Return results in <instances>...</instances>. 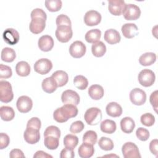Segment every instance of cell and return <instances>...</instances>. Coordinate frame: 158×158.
I'll use <instances>...</instances> for the list:
<instances>
[{"label": "cell", "mask_w": 158, "mask_h": 158, "mask_svg": "<svg viewBox=\"0 0 158 158\" xmlns=\"http://www.w3.org/2000/svg\"><path fill=\"white\" fill-rule=\"evenodd\" d=\"M78 112V109L75 105L66 104L54 110L53 112V118L59 123H64L67 122L69 118L76 117Z\"/></svg>", "instance_id": "6da1fadb"}, {"label": "cell", "mask_w": 158, "mask_h": 158, "mask_svg": "<svg viewBox=\"0 0 158 158\" xmlns=\"http://www.w3.org/2000/svg\"><path fill=\"white\" fill-rule=\"evenodd\" d=\"M84 118L86 122L89 125L98 124L102 119L101 110L98 107H91L88 109L85 114Z\"/></svg>", "instance_id": "7a4b0ae2"}, {"label": "cell", "mask_w": 158, "mask_h": 158, "mask_svg": "<svg viewBox=\"0 0 158 158\" xmlns=\"http://www.w3.org/2000/svg\"><path fill=\"white\" fill-rule=\"evenodd\" d=\"M14 98L11 84L4 80L0 81V101L4 103L10 102Z\"/></svg>", "instance_id": "3957f363"}, {"label": "cell", "mask_w": 158, "mask_h": 158, "mask_svg": "<svg viewBox=\"0 0 158 158\" xmlns=\"http://www.w3.org/2000/svg\"><path fill=\"white\" fill-rule=\"evenodd\" d=\"M138 79L141 85L144 87L152 86L156 80V75L153 71L149 69H143L138 74Z\"/></svg>", "instance_id": "277c9868"}, {"label": "cell", "mask_w": 158, "mask_h": 158, "mask_svg": "<svg viewBox=\"0 0 158 158\" xmlns=\"http://www.w3.org/2000/svg\"><path fill=\"white\" fill-rule=\"evenodd\" d=\"M123 17L127 20H136L140 17V8L134 4H125L123 11Z\"/></svg>", "instance_id": "5b68a950"}, {"label": "cell", "mask_w": 158, "mask_h": 158, "mask_svg": "<svg viewBox=\"0 0 158 158\" xmlns=\"http://www.w3.org/2000/svg\"><path fill=\"white\" fill-rule=\"evenodd\" d=\"M122 152L125 158H140L141 157L138 146L132 142L125 143L122 146Z\"/></svg>", "instance_id": "8992f818"}, {"label": "cell", "mask_w": 158, "mask_h": 158, "mask_svg": "<svg viewBox=\"0 0 158 158\" xmlns=\"http://www.w3.org/2000/svg\"><path fill=\"white\" fill-rule=\"evenodd\" d=\"M55 35L59 41L61 43H67L70 40L73 36V31L72 29V27H57L56 30Z\"/></svg>", "instance_id": "52a82bcc"}, {"label": "cell", "mask_w": 158, "mask_h": 158, "mask_svg": "<svg viewBox=\"0 0 158 158\" xmlns=\"http://www.w3.org/2000/svg\"><path fill=\"white\" fill-rule=\"evenodd\" d=\"M52 68V62L46 58H42L38 60L34 64V70L41 75L48 73Z\"/></svg>", "instance_id": "ba28073f"}, {"label": "cell", "mask_w": 158, "mask_h": 158, "mask_svg": "<svg viewBox=\"0 0 158 158\" xmlns=\"http://www.w3.org/2000/svg\"><path fill=\"white\" fill-rule=\"evenodd\" d=\"M130 99L133 104L141 106L146 101V94L143 89L139 88H135L130 93Z\"/></svg>", "instance_id": "9c48e42d"}, {"label": "cell", "mask_w": 158, "mask_h": 158, "mask_svg": "<svg viewBox=\"0 0 158 158\" xmlns=\"http://www.w3.org/2000/svg\"><path fill=\"white\" fill-rule=\"evenodd\" d=\"M86 51L85 44L81 41L73 42L69 48V53L74 58H80L83 57Z\"/></svg>", "instance_id": "30bf717a"}, {"label": "cell", "mask_w": 158, "mask_h": 158, "mask_svg": "<svg viewBox=\"0 0 158 158\" xmlns=\"http://www.w3.org/2000/svg\"><path fill=\"white\" fill-rule=\"evenodd\" d=\"M62 102L64 104H70L77 106L80 101L79 94L72 89H67L62 92L61 95Z\"/></svg>", "instance_id": "8fae6325"}, {"label": "cell", "mask_w": 158, "mask_h": 158, "mask_svg": "<svg viewBox=\"0 0 158 158\" xmlns=\"http://www.w3.org/2000/svg\"><path fill=\"white\" fill-rule=\"evenodd\" d=\"M16 106L20 112L27 113L32 109L33 101L31 99L27 96H21L18 98Z\"/></svg>", "instance_id": "7c38bea8"}, {"label": "cell", "mask_w": 158, "mask_h": 158, "mask_svg": "<svg viewBox=\"0 0 158 158\" xmlns=\"http://www.w3.org/2000/svg\"><path fill=\"white\" fill-rule=\"evenodd\" d=\"M101 19L102 17L99 12L94 10H90L85 14L84 22L88 26H95L101 22Z\"/></svg>", "instance_id": "4fadbf2b"}, {"label": "cell", "mask_w": 158, "mask_h": 158, "mask_svg": "<svg viewBox=\"0 0 158 158\" xmlns=\"http://www.w3.org/2000/svg\"><path fill=\"white\" fill-rule=\"evenodd\" d=\"M4 41L9 45H14L19 41V33L14 28H9L4 30L2 34Z\"/></svg>", "instance_id": "5bb4252c"}, {"label": "cell", "mask_w": 158, "mask_h": 158, "mask_svg": "<svg viewBox=\"0 0 158 158\" xmlns=\"http://www.w3.org/2000/svg\"><path fill=\"white\" fill-rule=\"evenodd\" d=\"M23 138L27 143L35 144L40 139V131L37 129L27 127L23 133Z\"/></svg>", "instance_id": "9a60e30c"}, {"label": "cell", "mask_w": 158, "mask_h": 158, "mask_svg": "<svg viewBox=\"0 0 158 158\" xmlns=\"http://www.w3.org/2000/svg\"><path fill=\"white\" fill-rule=\"evenodd\" d=\"M108 9L110 14L115 16L120 15L123 11L125 3L122 0H110L108 1Z\"/></svg>", "instance_id": "2e32d148"}, {"label": "cell", "mask_w": 158, "mask_h": 158, "mask_svg": "<svg viewBox=\"0 0 158 158\" xmlns=\"http://www.w3.org/2000/svg\"><path fill=\"white\" fill-rule=\"evenodd\" d=\"M54 42L53 38L48 35L41 36L38 41V46L40 50L44 52L51 51L54 47Z\"/></svg>", "instance_id": "e0dca14e"}, {"label": "cell", "mask_w": 158, "mask_h": 158, "mask_svg": "<svg viewBox=\"0 0 158 158\" xmlns=\"http://www.w3.org/2000/svg\"><path fill=\"white\" fill-rule=\"evenodd\" d=\"M45 27L46 20L40 18L32 19L29 25L30 31L34 34L41 33L44 30Z\"/></svg>", "instance_id": "ac0fdd59"}, {"label": "cell", "mask_w": 158, "mask_h": 158, "mask_svg": "<svg viewBox=\"0 0 158 158\" xmlns=\"http://www.w3.org/2000/svg\"><path fill=\"white\" fill-rule=\"evenodd\" d=\"M123 35L128 39L134 38L138 33V28L136 24L127 23L122 25L121 28Z\"/></svg>", "instance_id": "d6986e66"}, {"label": "cell", "mask_w": 158, "mask_h": 158, "mask_svg": "<svg viewBox=\"0 0 158 158\" xmlns=\"http://www.w3.org/2000/svg\"><path fill=\"white\" fill-rule=\"evenodd\" d=\"M104 38L105 41L109 44H115L120 41L121 37L118 31L115 29L110 28L107 30L104 33Z\"/></svg>", "instance_id": "ffe728a7"}, {"label": "cell", "mask_w": 158, "mask_h": 158, "mask_svg": "<svg viewBox=\"0 0 158 158\" xmlns=\"http://www.w3.org/2000/svg\"><path fill=\"white\" fill-rule=\"evenodd\" d=\"M106 113L112 117H120L122 114V108L121 106L116 102H110L106 106Z\"/></svg>", "instance_id": "44dd1931"}, {"label": "cell", "mask_w": 158, "mask_h": 158, "mask_svg": "<svg viewBox=\"0 0 158 158\" xmlns=\"http://www.w3.org/2000/svg\"><path fill=\"white\" fill-rule=\"evenodd\" d=\"M78 152L79 156L81 158H89L92 157L94 153L93 145L83 142L80 146Z\"/></svg>", "instance_id": "7402d4cb"}, {"label": "cell", "mask_w": 158, "mask_h": 158, "mask_svg": "<svg viewBox=\"0 0 158 158\" xmlns=\"http://www.w3.org/2000/svg\"><path fill=\"white\" fill-rule=\"evenodd\" d=\"M88 93L91 99L94 100H99L104 96V90L102 86L94 84L89 88Z\"/></svg>", "instance_id": "603a6c76"}, {"label": "cell", "mask_w": 158, "mask_h": 158, "mask_svg": "<svg viewBox=\"0 0 158 158\" xmlns=\"http://www.w3.org/2000/svg\"><path fill=\"white\" fill-rule=\"evenodd\" d=\"M51 77L56 82L58 87L65 85L69 80L68 74L64 70H57L52 74Z\"/></svg>", "instance_id": "cb8c5ba5"}, {"label": "cell", "mask_w": 158, "mask_h": 158, "mask_svg": "<svg viewBox=\"0 0 158 158\" xmlns=\"http://www.w3.org/2000/svg\"><path fill=\"white\" fill-rule=\"evenodd\" d=\"M135 127V122L130 117H125L120 121V128L125 133H131Z\"/></svg>", "instance_id": "d4e9b609"}, {"label": "cell", "mask_w": 158, "mask_h": 158, "mask_svg": "<svg viewBox=\"0 0 158 158\" xmlns=\"http://www.w3.org/2000/svg\"><path fill=\"white\" fill-rule=\"evenodd\" d=\"M41 86L43 90L47 93H52L54 92L58 87L56 82L52 77H47L44 79L42 81Z\"/></svg>", "instance_id": "484cf974"}, {"label": "cell", "mask_w": 158, "mask_h": 158, "mask_svg": "<svg viewBox=\"0 0 158 158\" xmlns=\"http://www.w3.org/2000/svg\"><path fill=\"white\" fill-rule=\"evenodd\" d=\"M156 54L154 52H146L142 54L139 58V62L141 65L149 66L156 61Z\"/></svg>", "instance_id": "4316f807"}, {"label": "cell", "mask_w": 158, "mask_h": 158, "mask_svg": "<svg viewBox=\"0 0 158 158\" xmlns=\"http://www.w3.org/2000/svg\"><path fill=\"white\" fill-rule=\"evenodd\" d=\"M117 125L116 123L112 120L106 119L102 121L100 125L101 130L107 134H112L116 130Z\"/></svg>", "instance_id": "83f0119b"}, {"label": "cell", "mask_w": 158, "mask_h": 158, "mask_svg": "<svg viewBox=\"0 0 158 158\" xmlns=\"http://www.w3.org/2000/svg\"><path fill=\"white\" fill-rule=\"evenodd\" d=\"M30 70V66L26 61H20L15 66L16 73L20 77H27L29 75Z\"/></svg>", "instance_id": "f1b7e54d"}, {"label": "cell", "mask_w": 158, "mask_h": 158, "mask_svg": "<svg viewBox=\"0 0 158 158\" xmlns=\"http://www.w3.org/2000/svg\"><path fill=\"white\" fill-rule=\"evenodd\" d=\"M101 36V31L98 28L91 29L86 32L85 36V40L89 43H95L100 40Z\"/></svg>", "instance_id": "f546056e"}, {"label": "cell", "mask_w": 158, "mask_h": 158, "mask_svg": "<svg viewBox=\"0 0 158 158\" xmlns=\"http://www.w3.org/2000/svg\"><path fill=\"white\" fill-rule=\"evenodd\" d=\"M0 116L1 119L4 121H10L15 117V112L12 107L3 106L0 108Z\"/></svg>", "instance_id": "4dcf8cb0"}, {"label": "cell", "mask_w": 158, "mask_h": 158, "mask_svg": "<svg viewBox=\"0 0 158 158\" xmlns=\"http://www.w3.org/2000/svg\"><path fill=\"white\" fill-rule=\"evenodd\" d=\"M91 52L95 57H101L105 54L106 52V46L102 41H99L92 44Z\"/></svg>", "instance_id": "1f68e13d"}, {"label": "cell", "mask_w": 158, "mask_h": 158, "mask_svg": "<svg viewBox=\"0 0 158 158\" xmlns=\"http://www.w3.org/2000/svg\"><path fill=\"white\" fill-rule=\"evenodd\" d=\"M16 57L15 51L10 48L6 47L2 49L1 58L2 60L6 62H12Z\"/></svg>", "instance_id": "d6a6232c"}, {"label": "cell", "mask_w": 158, "mask_h": 158, "mask_svg": "<svg viewBox=\"0 0 158 158\" xmlns=\"http://www.w3.org/2000/svg\"><path fill=\"white\" fill-rule=\"evenodd\" d=\"M63 142L65 148L74 149L78 145V138L74 135L68 134L64 137Z\"/></svg>", "instance_id": "836d02e7"}, {"label": "cell", "mask_w": 158, "mask_h": 158, "mask_svg": "<svg viewBox=\"0 0 158 158\" xmlns=\"http://www.w3.org/2000/svg\"><path fill=\"white\" fill-rule=\"evenodd\" d=\"M44 144L48 149H56L59 145V138L52 136H46L44 137Z\"/></svg>", "instance_id": "e575fe53"}, {"label": "cell", "mask_w": 158, "mask_h": 158, "mask_svg": "<svg viewBox=\"0 0 158 158\" xmlns=\"http://www.w3.org/2000/svg\"><path fill=\"white\" fill-rule=\"evenodd\" d=\"M98 145L99 148L104 151H110L114 147L112 140L105 136H102L99 139Z\"/></svg>", "instance_id": "d590c367"}, {"label": "cell", "mask_w": 158, "mask_h": 158, "mask_svg": "<svg viewBox=\"0 0 158 158\" xmlns=\"http://www.w3.org/2000/svg\"><path fill=\"white\" fill-rule=\"evenodd\" d=\"M73 84L78 89L84 90L88 87V81L85 77L79 75L75 77L73 79Z\"/></svg>", "instance_id": "8d00e7d4"}, {"label": "cell", "mask_w": 158, "mask_h": 158, "mask_svg": "<svg viewBox=\"0 0 158 158\" xmlns=\"http://www.w3.org/2000/svg\"><path fill=\"white\" fill-rule=\"evenodd\" d=\"M62 6L60 0H46L45 1V6L50 12L59 11Z\"/></svg>", "instance_id": "74e56055"}, {"label": "cell", "mask_w": 158, "mask_h": 158, "mask_svg": "<svg viewBox=\"0 0 158 158\" xmlns=\"http://www.w3.org/2000/svg\"><path fill=\"white\" fill-rule=\"evenodd\" d=\"M97 139V133L93 130H88L86 131L83 136V142L87 143L92 145H94L95 143H96Z\"/></svg>", "instance_id": "f35d334b"}, {"label": "cell", "mask_w": 158, "mask_h": 158, "mask_svg": "<svg viewBox=\"0 0 158 158\" xmlns=\"http://www.w3.org/2000/svg\"><path fill=\"white\" fill-rule=\"evenodd\" d=\"M140 121L146 127H151L155 123V117L151 113H145L141 116Z\"/></svg>", "instance_id": "ab89813d"}, {"label": "cell", "mask_w": 158, "mask_h": 158, "mask_svg": "<svg viewBox=\"0 0 158 158\" xmlns=\"http://www.w3.org/2000/svg\"><path fill=\"white\" fill-rule=\"evenodd\" d=\"M55 136L58 138H60V129L54 125H51L48 127L44 132V136Z\"/></svg>", "instance_id": "60d3db41"}, {"label": "cell", "mask_w": 158, "mask_h": 158, "mask_svg": "<svg viewBox=\"0 0 158 158\" xmlns=\"http://www.w3.org/2000/svg\"><path fill=\"white\" fill-rule=\"evenodd\" d=\"M56 23L57 27L59 26H72V22L70 18L65 14H60L59 15L56 20Z\"/></svg>", "instance_id": "b9f144b4"}, {"label": "cell", "mask_w": 158, "mask_h": 158, "mask_svg": "<svg viewBox=\"0 0 158 158\" xmlns=\"http://www.w3.org/2000/svg\"><path fill=\"white\" fill-rule=\"evenodd\" d=\"M136 136L139 140L145 141L149 139L150 134L149 131L147 129L139 127L136 131Z\"/></svg>", "instance_id": "7bdbcfd3"}, {"label": "cell", "mask_w": 158, "mask_h": 158, "mask_svg": "<svg viewBox=\"0 0 158 158\" xmlns=\"http://www.w3.org/2000/svg\"><path fill=\"white\" fill-rule=\"evenodd\" d=\"M12 75V69L10 67L0 64V78H9Z\"/></svg>", "instance_id": "ee69618b"}, {"label": "cell", "mask_w": 158, "mask_h": 158, "mask_svg": "<svg viewBox=\"0 0 158 158\" xmlns=\"http://www.w3.org/2000/svg\"><path fill=\"white\" fill-rule=\"evenodd\" d=\"M84 123L80 120H77L71 124L70 127V131L74 134L78 133L84 129Z\"/></svg>", "instance_id": "f6af8a7d"}, {"label": "cell", "mask_w": 158, "mask_h": 158, "mask_svg": "<svg viewBox=\"0 0 158 158\" xmlns=\"http://www.w3.org/2000/svg\"><path fill=\"white\" fill-rule=\"evenodd\" d=\"M30 16L31 19L35 18H40L44 20H46V19H47V15L46 12L42 9H40V8L34 9L31 11Z\"/></svg>", "instance_id": "bcb514c9"}, {"label": "cell", "mask_w": 158, "mask_h": 158, "mask_svg": "<svg viewBox=\"0 0 158 158\" xmlns=\"http://www.w3.org/2000/svg\"><path fill=\"white\" fill-rule=\"evenodd\" d=\"M41 126V122L40 118L38 117H34L31 118L27 122V127H30V128H33L35 129L39 130L40 129Z\"/></svg>", "instance_id": "7dc6e473"}, {"label": "cell", "mask_w": 158, "mask_h": 158, "mask_svg": "<svg viewBox=\"0 0 158 158\" xmlns=\"http://www.w3.org/2000/svg\"><path fill=\"white\" fill-rule=\"evenodd\" d=\"M10 143V138L9 136L4 133H1L0 134V149H3L7 148Z\"/></svg>", "instance_id": "c3c4849f"}, {"label": "cell", "mask_w": 158, "mask_h": 158, "mask_svg": "<svg viewBox=\"0 0 158 158\" xmlns=\"http://www.w3.org/2000/svg\"><path fill=\"white\" fill-rule=\"evenodd\" d=\"M75 156L73 149L68 148H64L60 154V158H73Z\"/></svg>", "instance_id": "681fc988"}, {"label": "cell", "mask_w": 158, "mask_h": 158, "mask_svg": "<svg viewBox=\"0 0 158 158\" xmlns=\"http://www.w3.org/2000/svg\"><path fill=\"white\" fill-rule=\"evenodd\" d=\"M157 90L152 92L150 96L149 101L152 106L154 107V110L157 112Z\"/></svg>", "instance_id": "f907efd6"}, {"label": "cell", "mask_w": 158, "mask_h": 158, "mask_svg": "<svg viewBox=\"0 0 158 158\" xmlns=\"http://www.w3.org/2000/svg\"><path fill=\"white\" fill-rule=\"evenodd\" d=\"M157 147H158V140L157 139H152L149 143V150L151 152L155 155L157 156Z\"/></svg>", "instance_id": "816d5d0a"}, {"label": "cell", "mask_w": 158, "mask_h": 158, "mask_svg": "<svg viewBox=\"0 0 158 158\" xmlns=\"http://www.w3.org/2000/svg\"><path fill=\"white\" fill-rule=\"evenodd\" d=\"M9 157L10 158H16V157L24 158V157H25L22 151H21L19 149H14L11 150V151L9 153Z\"/></svg>", "instance_id": "f5cc1de1"}, {"label": "cell", "mask_w": 158, "mask_h": 158, "mask_svg": "<svg viewBox=\"0 0 158 158\" xmlns=\"http://www.w3.org/2000/svg\"><path fill=\"white\" fill-rule=\"evenodd\" d=\"M34 158H38V157H42V158H48L51 157L52 158V156L50 154H48V153L43 151H36L35 154L33 155Z\"/></svg>", "instance_id": "db71d44e"}]
</instances>
